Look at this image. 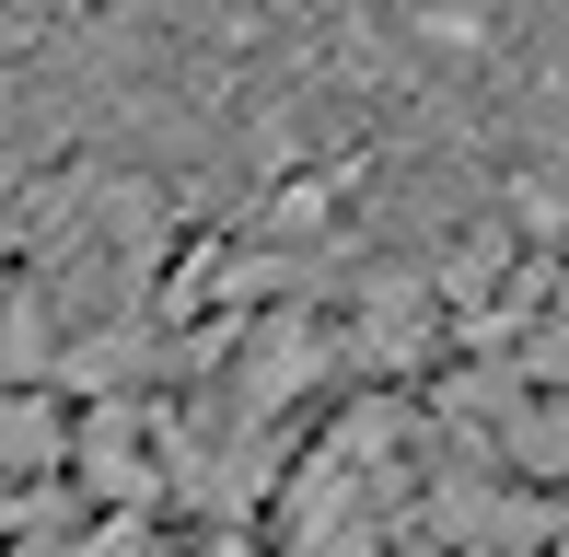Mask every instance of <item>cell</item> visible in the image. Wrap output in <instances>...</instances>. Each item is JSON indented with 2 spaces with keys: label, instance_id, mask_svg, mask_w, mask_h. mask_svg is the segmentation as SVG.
I'll return each mask as SVG.
<instances>
[{
  "label": "cell",
  "instance_id": "6da1fadb",
  "mask_svg": "<svg viewBox=\"0 0 569 557\" xmlns=\"http://www.w3.org/2000/svg\"><path fill=\"white\" fill-rule=\"evenodd\" d=\"M430 429L419 407H349L279 488V546L291 557H383V535H407V499L430 476Z\"/></svg>",
  "mask_w": 569,
  "mask_h": 557
},
{
  "label": "cell",
  "instance_id": "7a4b0ae2",
  "mask_svg": "<svg viewBox=\"0 0 569 557\" xmlns=\"http://www.w3.org/2000/svg\"><path fill=\"white\" fill-rule=\"evenodd\" d=\"M326 361H338V348H326V325H291V314H268L244 337V384H232V429H268L279 407H302V395L326 384Z\"/></svg>",
  "mask_w": 569,
  "mask_h": 557
},
{
  "label": "cell",
  "instance_id": "3957f363",
  "mask_svg": "<svg viewBox=\"0 0 569 557\" xmlns=\"http://www.w3.org/2000/svg\"><path fill=\"white\" fill-rule=\"evenodd\" d=\"M430 278H407V267H383V278H360V325H349V348L372 372H419L430 361Z\"/></svg>",
  "mask_w": 569,
  "mask_h": 557
},
{
  "label": "cell",
  "instance_id": "277c9868",
  "mask_svg": "<svg viewBox=\"0 0 569 557\" xmlns=\"http://www.w3.org/2000/svg\"><path fill=\"white\" fill-rule=\"evenodd\" d=\"M59 453H70V418H59V395H36V384H12L0 395V476H59Z\"/></svg>",
  "mask_w": 569,
  "mask_h": 557
},
{
  "label": "cell",
  "instance_id": "5b68a950",
  "mask_svg": "<svg viewBox=\"0 0 569 557\" xmlns=\"http://www.w3.org/2000/svg\"><path fill=\"white\" fill-rule=\"evenodd\" d=\"M198 557H256V546H244V535H210V546H198Z\"/></svg>",
  "mask_w": 569,
  "mask_h": 557
}]
</instances>
